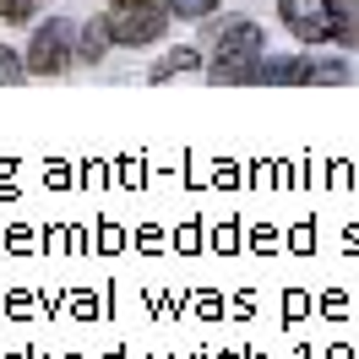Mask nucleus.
Returning a JSON list of instances; mask_svg holds the SVG:
<instances>
[{
	"label": "nucleus",
	"instance_id": "nucleus-10",
	"mask_svg": "<svg viewBox=\"0 0 359 359\" xmlns=\"http://www.w3.org/2000/svg\"><path fill=\"white\" fill-rule=\"evenodd\" d=\"M22 82H27V60H22V49L0 44V88H22Z\"/></svg>",
	"mask_w": 359,
	"mask_h": 359
},
{
	"label": "nucleus",
	"instance_id": "nucleus-5",
	"mask_svg": "<svg viewBox=\"0 0 359 359\" xmlns=\"http://www.w3.org/2000/svg\"><path fill=\"white\" fill-rule=\"evenodd\" d=\"M278 17H283V27H289L305 49L332 44V27H337L332 0H278Z\"/></svg>",
	"mask_w": 359,
	"mask_h": 359
},
{
	"label": "nucleus",
	"instance_id": "nucleus-9",
	"mask_svg": "<svg viewBox=\"0 0 359 359\" xmlns=\"http://www.w3.org/2000/svg\"><path fill=\"white\" fill-rule=\"evenodd\" d=\"M39 11H44V0H0V22H6V27L39 22Z\"/></svg>",
	"mask_w": 359,
	"mask_h": 359
},
{
	"label": "nucleus",
	"instance_id": "nucleus-7",
	"mask_svg": "<svg viewBox=\"0 0 359 359\" xmlns=\"http://www.w3.org/2000/svg\"><path fill=\"white\" fill-rule=\"evenodd\" d=\"M202 66H207V60H202V49L180 44V49H169V55H163V60L147 71V82H175V76H191V71H202Z\"/></svg>",
	"mask_w": 359,
	"mask_h": 359
},
{
	"label": "nucleus",
	"instance_id": "nucleus-4",
	"mask_svg": "<svg viewBox=\"0 0 359 359\" xmlns=\"http://www.w3.org/2000/svg\"><path fill=\"white\" fill-rule=\"evenodd\" d=\"M202 39L212 60H256L267 55V27L256 17H202Z\"/></svg>",
	"mask_w": 359,
	"mask_h": 359
},
{
	"label": "nucleus",
	"instance_id": "nucleus-6",
	"mask_svg": "<svg viewBox=\"0 0 359 359\" xmlns=\"http://www.w3.org/2000/svg\"><path fill=\"white\" fill-rule=\"evenodd\" d=\"M109 22H104V11L88 17V22H76V66H98V60H109Z\"/></svg>",
	"mask_w": 359,
	"mask_h": 359
},
{
	"label": "nucleus",
	"instance_id": "nucleus-11",
	"mask_svg": "<svg viewBox=\"0 0 359 359\" xmlns=\"http://www.w3.org/2000/svg\"><path fill=\"white\" fill-rule=\"evenodd\" d=\"M169 6V17H180V22H202V17H212L224 0H163Z\"/></svg>",
	"mask_w": 359,
	"mask_h": 359
},
{
	"label": "nucleus",
	"instance_id": "nucleus-3",
	"mask_svg": "<svg viewBox=\"0 0 359 359\" xmlns=\"http://www.w3.org/2000/svg\"><path fill=\"white\" fill-rule=\"evenodd\" d=\"M22 60H27V76H66L76 66V22H66V17L33 22V39H27Z\"/></svg>",
	"mask_w": 359,
	"mask_h": 359
},
{
	"label": "nucleus",
	"instance_id": "nucleus-1",
	"mask_svg": "<svg viewBox=\"0 0 359 359\" xmlns=\"http://www.w3.org/2000/svg\"><path fill=\"white\" fill-rule=\"evenodd\" d=\"M354 82L348 60H311V55H262L256 88H343Z\"/></svg>",
	"mask_w": 359,
	"mask_h": 359
},
{
	"label": "nucleus",
	"instance_id": "nucleus-8",
	"mask_svg": "<svg viewBox=\"0 0 359 359\" xmlns=\"http://www.w3.org/2000/svg\"><path fill=\"white\" fill-rule=\"evenodd\" d=\"M337 27H332V44L343 55H359V0H332Z\"/></svg>",
	"mask_w": 359,
	"mask_h": 359
},
{
	"label": "nucleus",
	"instance_id": "nucleus-2",
	"mask_svg": "<svg viewBox=\"0 0 359 359\" xmlns=\"http://www.w3.org/2000/svg\"><path fill=\"white\" fill-rule=\"evenodd\" d=\"M104 22H109L114 49H147V44H158V39L169 33L175 17H169L163 0H109Z\"/></svg>",
	"mask_w": 359,
	"mask_h": 359
}]
</instances>
